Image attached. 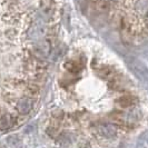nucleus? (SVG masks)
Returning <instances> with one entry per match:
<instances>
[{
	"label": "nucleus",
	"mask_w": 148,
	"mask_h": 148,
	"mask_svg": "<svg viewBox=\"0 0 148 148\" xmlns=\"http://www.w3.org/2000/svg\"><path fill=\"white\" fill-rule=\"evenodd\" d=\"M134 70L136 71V74L138 75L141 79L148 80V70L143 66L141 64H138V62H137L136 65H134Z\"/></svg>",
	"instance_id": "4"
},
{
	"label": "nucleus",
	"mask_w": 148,
	"mask_h": 148,
	"mask_svg": "<svg viewBox=\"0 0 148 148\" xmlns=\"http://www.w3.org/2000/svg\"><path fill=\"white\" fill-rule=\"evenodd\" d=\"M66 67H67V69L68 70H70V71H73V73H76V71H78L79 69V67H78V65L76 64V62H74V61H70V62H68L66 65Z\"/></svg>",
	"instance_id": "6"
},
{
	"label": "nucleus",
	"mask_w": 148,
	"mask_h": 148,
	"mask_svg": "<svg viewBox=\"0 0 148 148\" xmlns=\"http://www.w3.org/2000/svg\"><path fill=\"white\" fill-rule=\"evenodd\" d=\"M15 124V118L8 112H0V130L11 128Z\"/></svg>",
	"instance_id": "3"
},
{
	"label": "nucleus",
	"mask_w": 148,
	"mask_h": 148,
	"mask_svg": "<svg viewBox=\"0 0 148 148\" xmlns=\"http://www.w3.org/2000/svg\"><path fill=\"white\" fill-rule=\"evenodd\" d=\"M134 101H135V98H134L133 96H130V95H125V96H121L118 99L119 105H120L121 107H124V108L132 106V105L134 104Z\"/></svg>",
	"instance_id": "5"
},
{
	"label": "nucleus",
	"mask_w": 148,
	"mask_h": 148,
	"mask_svg": "<svg viewBox=\"0 0 148 148\" xmlns=\"http://www.w3.org/2000/svg\"><path fill=\"white\" fill-rule=\"evenodd\" d=\"M34 107V100L28 97L20 98L17 104H16V109L20 115H28Z\"/></svg>",
	"instance_id": "1"
},
{
	"label": "nucleus",
	"mask_w": 148,
	"mask_h": 148,
	"mask_svg": "<svg viewBox=\"0 0 148 148\" xmlns=\"http://www.w3.org/2000/svg\"><path fill=\"white\" fill-rule=\"evenodd\" d=\"M98 132L100 133L101 136H104L106 138H115L117 135V129L116 127L111 124H100L98 126Z\"/></svg>",
	"instance_id": "2"
}]
</instances>
